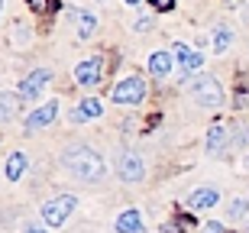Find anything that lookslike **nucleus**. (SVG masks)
<instances>
[{"label":"nucleus","mask_w":249,"mask_h":233,"mask_svg":"<svg viewBox=\"0 0 249 233\" xmlns=\"http://www.w3.org/2000/svg\"><path fill=\"white\" fill-rule=\"evenodd\" d=\"M62 162H65V168H68L74 178H81V181H101V178L107 175L104 159L94 149H88V146H74V149H68L62 156Z\"/></svg>","instance_id":"f257e3e1"},{"label":"nucleus","mask_w":249,"mask_h":233,"mask_svg":"<svg viewBox=\"0 0 249 233\" xmlns=\"http://www.w3.org/2000/svg\"><path fill=\"white\" fill-rule=\"evenodd\" d=\"M194 101L201 104V107H207V110H217L223 104V88L217 78L211 75H197L194 78Z\"/></svg>","instance_id":"f03ea898"},{"label":"nucleus","mask_w":249,"mask_h":233,"mask_svg":"<svg viewBox=\"0 0 249 233\" xmlns=\"http://www.w3.org/2000/svg\"><path fill=\"white\" fill-rule=\"evenodd\" d=\"M74 195H62V197H52L46 207H42V220H46L49 227H62L65 220H68V214L74 211Z\"/></svg>","instance_id":"7ed1b4c3"},{"label":"nucleus","mask_w":249,"mask_h":233,"mask_svg":"<svg viewBox=\"0 0 249 233\" xmlns=\"http://www.w3.org/2000/svg\"><path fill=\"white\" fill-rule=\"evenodd\" d=\"M110 97L117 104H142V97H146V81H142V78H123L110 91Z\"/></svg>","instance_id":"20e7f679"},{"label":"nucleus","mask_w":249,"mask_h":233,"mask_svg":"<svg viewBox=\"0 0 249 233\" xmlns=\"http://www.w3.org/2000/svg\"><path fill=\"white\" fill-rule=\"evenodd\" d=\"M101 75H104V58H84L81 65L74 68V81L81 84V88H91V84H97L101 81Z\"/></svg>","instance_id":"39448f33"},{"label":"nucleus","mask_w":249,"mask_h":233,"mask_svg":"<svg viewBox=\"0 0 249 233\" xmlns=\"http://www.w3.org/2000/svg\"><path fill=\"white\" fill-rule=\"evenodd\" d=\"M58 117V101H49V104H42V107H36V110L26 117V130L29 133H36V130H42V126H49V123Z\"/></svg>","instance_id":"423d86ee"},{"label":"nucleus","mask_w":249,"mask_h":233,"mask_svg":"<svg viewBox=\"0 0 249 233\" xmlns=\"http://www.w3.org/2000/svg\"><path fill=\"white\" fill-rule=\"evenodd\" d=\"M120 178L129 181V185H136V181L146 178V165H142V159H139L136 152H126V156L120 159Z\"/></svg>","instance_id":"0eeeda50"},{"label":"nucleus","mask_w":249,"mask_h":233,"mask_svg":"<svg viewBox=\"0 0 249 233\" xmlns=\"http://www.w3.org/2000/svg\"><path fill=\"white\" fill-rule=\"evenodd\" d=\"M49 78H52V75H49L46 68H42V72H33V75H29L26 81L19 84V97H26V101H36L39 91H42V88L49 84Z\"/></svg>","instance_id":"6e6552de"},{"label":"nucleus","mask_w":249,"mask_h":233,"mask_svg":"<svg viewBox=\"0 0 249 233\" xmlns=\"http://www.w3.org/2000/svg\"><path fill=\"white\" fill-rule=\"evenodd\" d=\"M172 52H175V58L178 62H181V68H185V75H194V72H197V68H201V52H191V49L188 46H181V42H178L175 49H172Z\"/></svg>","instance_id":"1a4fd4ad"},{"label":"nucleus","mask_w":249,"mask_h":233,"mask_svg":"<svg viewBox=\"0 0 249 233\" xmlns=\"http://www.w3.org/2000/svg\"><path fill=\"white\" fill-rule=\"evenodd\" d=\"M142 230V214L139 211H123L120 217H117V233H139Z\"/></svg>","instance_id":"9d476101"},{"label":"nucleus","mask_w":249,"mask_h":233,"mask_svg":"<svg viewBox=\"0 0 249 233\" xmlns=\"http://www.w3.org/2000/svg\"><path fill=\"white\" fill-rule=\"evenodd\" d=\"M168 72H172V55H168V52H152V55H149V75L168 78Z\"/></svg>","instance_id":"9b49d317"},{"label":"nucleus","mask_w":249,"mask_h":233,"mask_svg":"<svg viewBox=\"0 0 249 233\" xmlns=\"http://www.w3.org/2000/svg\"><path fill=\"white\" fill-rule=\"evenodd\" d=\"M220 201V195L213 191V188H201V191H194L191 197H188V207H194V211H201V207H213Z\"/></svg>","instance_id":"f8f14e48"},{"label":"nucleus","mask_w":249,"mask_h":233,"mask_svg":"<svg viewBox=\"0 0 249 233\" xmlns=\"http://www.w3.org/2000/svg\"><path fill=\"white\" fill-rule=\"evenodd\" d=\"M104 113V104L94 101V97H88V101H81V107L71 113V120H97Z\"/></svg>","instance_id":"ddd939ff"},{"label":"nucleus","mask_w":249,"mask_h":233,"mask_svg":"<svg viewBox=\"0 0 249 233\" xmlns=\"http://www.w3.org/2000/svg\"><path fill=\"white\" fill-rule=\"evenodd\" d=\"M23 168H26V156H23V152H13V156L7 159V168H3L7 181H17V178L23 175Z\"/></svg>","instance_id":"4468645a"},{"label":"nucleus","mask_w":249,"mask_h":233,"mask_svg":"<svg viewBox=\"0 0 249 233\" xmlns=\"http://www.w3.org/2000/svg\"><path fill=\"white\" fill-rule=\"evenodd\" d=\"M223 146H227V130L223 126H211V133H207V152L217 156Z\"/></svg>","instance_id":"2eb2a0df"},{"label":"nucleus","mask_w":249,"mask_h":233,"mask_svg":"<svg viewBox=\"0 0 249 233\" xmlns=\"http://www.w3.org/2000/svg\"><path fill=\"white\" fill-rule=\"evenodd\" d=\"M227 46H230V29L217 26V33H213V52H227Z\"/></svg>","instance_id":"dca6fc26"},{"label":"nucleus","mask_w":249,"mask_h":233,"mask_svg":"<svg viewBox=\"0 0 249 233\" xmlns=\"http://www.w3.org/2000/svg\"><path fill=\"white\" fill-rule=\"evenodd\" d=\"M78 19H81V26H78V36L88 39V36L94 33V26H97V19H94V13H81Z\"/></svg>","instance_id":"f3484780"},{"label":"nucleus","mask_w":249,"mask_h":233,"mask_svg":"<svg viewBox=\"0 0 249 233\" xmlns=\"http://www.w3.org/2000/svg\"><path fill=\"white\" fill-rule=\"evenodd\" d=\"M246 201H243V197H233V201H230V207H227V214H230L233 217V220H240V217H246Z\"/></svg>","instance_id":"a211bd4d"},{"label":"nucleus","mask_w":249,"mask_h":233,"mask_svg":"<svg viewBox=\"0 0 249 233\" xmlns=\"http://www.w3.org/2000/svg\"><path fill=\"white\" fill-rule=\"evenodd\" d=\"M162 233H185V217H175V220H168L162 227Z\"/></svg>","instance_id":"6ab92c4d"},{"label":"nucleus","mask_w":249,"mask_h":233,"mask_svg":"<svg viewBox=\"0 0 249 233\" xmlns=\"http://www.w3.org/2000/svg\"><path fill=\"white\" fill-rule=\"evenodd\" d=\"M201 233H227V230H223V224L211 220V224H204V227H201Z\"/></svg>","instance_id":"aec40b11"},{"label":"nucleus","mask_w":249,"mask_h":233,"mask_svg":"<svg viewBox=\"0 0 249 233\" xmlns=\"http://www.w3.org/2000/svg\"><path fill=\"white\" fill-rule=\"evenodd\" d=\"M133 29H136V33H146V29H152V19H149V17L136 19V23H133Z\"/></svg>","instance_id":"412c9836"},{"label":"nucleus","mask_w":249,"mask_h":233,"mask_svg":"<svg viewBox=\"0 0 249 233\" xmlns=\"http://www.w3.org/2000/svg\"><path fill=\"white\" fill-rule=\"evenodd\" d=\"M23 233H46L42 227H36V224H29V227H23Z\"/></svg>","instance_id":"4be33fe9"},{"label":"nucleus","mask_w":249,"mask_h":233,"mask_svg":"<svg viewBox=\"0 0 249 233\" xmlns=\"http://www.w3.org/2000/svg\"><path fill=\"white\" fill-rule=\"evenodd\" d=\"M246 233H249V220H246Z\"/></svg>","instance_id":"5701e85b"}]
</instances>
